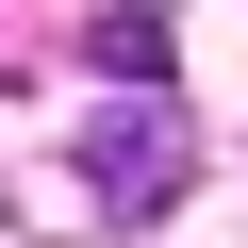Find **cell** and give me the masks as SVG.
Listing matches in <instances>:
<instances>
[{
  "label": "cell",
  "instance_id": "cell-1",
  "mask_svg": "<svg viewBox=\"0 0 248 248\" xmlns=\"http://www.w3.org/2000/svg\"><path fill=\"white\" fill-rule=\"evenodd\" d=\"M182 182H199L182 99H166V83H116V99L83 116V215H99V232H149V215H182Z\"/></svg>",
  "mask_w": 248,
  "mask_h": 248
},
{
  "label": "cell",
  "instance_id": "cell-2",
  "mask_svg": "<svg viewBox=\"0 0 248 248\" xmlns=\"http://www.w3.org/2000/svg\"><path fill=\"white\" fill-rule=\"evenodd\" d=\"M99 83H166V17H149V0L99 17Z\"/></svg>",
  "mask_w": 248,
  "mask_h": 248
}]
</instances>
